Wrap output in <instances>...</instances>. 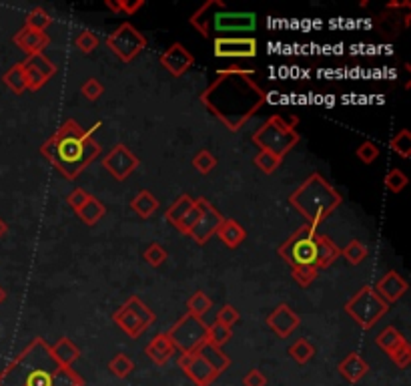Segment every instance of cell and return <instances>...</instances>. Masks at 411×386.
Masks as SVG:
<instances>
[{"label":"cell","instance_id":"6da1fadb","mask_svg":"<svg viewBox=\"0 0 411 386\" xmlns=\"http://www.w3.org/2000/svg\"><path fill=\"white\" fill-rule=\"evenodd\" d=\"M201 103L231 133H237L267 103V93L255 81L253 71L225 69L201 93Z\"/></svg>","mask_w":411,"mask_h":386},{"label":"cell","instance_id":"7a4b0ae2","mask_svg":"<svg viewBox=\"0 0 411 386\" xmlns=\"http://www.w3.org/2000/svg\"><path fill=\"white\" fill-rule=\"evenodd\" d=\"M75 368L56 362L51 344L42 338L30 340L0 370V386H85Z\"/></svg>","mask_w":411,"mask_h":386},{"label":"cell","instance_id":"3957f363","mask_svg":"<svg viewBox=\"0 0 411 386\" xmlns=\"http://www.w3.org/2000/svg\"><path fill=\"white\" fill-rule=\"evenodd\" d=\"M100 127V121L94 123L89 131L75 119H67L53 137L40 145V155L55 167L64 179L73 181L82 174L94 159L100 155V145L94 141L93 131Z\"/></svg>","mask_w":411,"mask_h":386},{"label":"cell","instance_id":"277c9868","mask_svg":"<svg viewBox=\"0 0 411 386\" xmlns=\"http://www.w3.org/2000/svg\"><path fill=\"white\" fill-rule=\"evenodd\" d=\"M189 24L203 39H231L253 33L257 28V15L231 10L223 0H207L189 17Z\"/></svg>","mask_w":411,"mask_h":386},{"label":"cell","instance_id":"5b68a950","mask_svg":"<svg viewBox=\"0 0 411 386\" xmlns=\"http://www.w3.org/2000/svg\"><path fill=\"white\" fill-rule=\"evenodd\" d=\"M343 197L321 174H311L295 192L289 195V203L307 219V226H321L341 205Z\"/></svg>","mask_w":411,"mask_h":386},{"label":"cell","instance_id":"8992f818","mask_svg":"<svg viewBox=\"0 0 411 386\" xmlns=\"http://www.w3.org/2000/svg\"><path fill=\"white\" fill-rule=\"evenodd\" d=\"M297 123H299L297 117H293L289 121L281 115L269 117L253 133L251 141H253V145L259 147V151H267L283 161V157L299 143V133L295 129Z\"/></svg>","mask_w":411,"mask_h":386},{"label":"cell","instance_id":"52a82bcc","mask_svg":"<svg viewBox=\"0 0 411 386\" xmlns=\"http://www.w3.org/2000/svg\"><path fill=\"white\" fill-rule=\"evenodd\" d=\"M317 235L315 228L303 226L281 244L277 253L291 266V270L317 268Z\"/></svg>","mask_w":411,"mask_h":386},{"label":"cell","instance_id":"ba28073f","mask_svg":"<svg viewBox=\"0 0 411 386\" xmlns=\"http://www.w3.org/2000/svg\"><path fill=\"white\" fill-rule=\"evenodd\" d=\"M345 314L353 318L359 328L371 330L390 312V304L379 298L374 286H363L345 302Z\"/></svg>","mask_w":411,"mask_h":386},{"label":"cell","instance_id":"9c48e42d","mask_svg":"<svg viewBox=\"0 0 411 386\" xmlns=\"http://www.w3.org/2000/svg\"><path fill=\"white\" fill-rule=\"evenodd\" d=\"M112 322L129 338L137 340L150 328V324L155 322V314L139 296H131L121 308L114 310Z\"/></svg>","mask_w":411,"mask_h":386},{"label":"cell","instance_id":"30bf717a","mask_svg":"<svg viewBox=\"0 0 411 386\" xmlns=\"http://www.w3.org/2000/svg\"><path fill=\"white\" fill-rule=\"evenodd\" d=\"M207 326L209 324L203 322V318L185 314L175 326H170L167 336L181 354H189L195 352L207 340Z\"/></svg>","mask_w":411,"mask_h":386},{"label":"cell","instance_id":"8fae6325","mask_svg":"<svg viewBox=\"0 0 411 386\" xmlns=\"http://www.w3.org/2000/svg\"><path fill=\"white\" fill-rule=\"evenodd\" d=\"M107 47L111 49L112 55L121 58L123 62H132L147 49V39L131 22H123L114 33L107 37Z\"/></svg>","mask_w":411,"mask_h":386},{"label":"cell","instance_id":"7c38bea8","mask_svg":"<svg viewBox=\"0 0 411 386\" xmlns=\"http://www.w3.org/2000/svg\"><path fill=\"white\" fill-rule=\"evenodd\" d=\"M139 157L132 153L131 149L123 143L114 145L111 151L107 153V157L103 159V169L107 174H111L112 179L116 181H125L129 175L139 167Z\"/></svg>","mask_w":411,"mask_h":386},{"label":"cell","instance_id":"4fadbf2b","mask_svg":"<svg viewBox=\"0 0 411 386\" xmlns=\"http://www.w3.org/2000/svg\"><path fill=\"white\" fill-rule=\"evenodd\" d=\"M259 53L253 37H231L213 40V55L219 58H255Z\"/></svg>","mask_w":411,"mask_h":386},{"label":"cell","instance_id":"5bb4252c","mask_svg":"<svg viewBox=\"0 0 411 386\" xmlns=\"http://www.w3.org/2000/svg\"><path fill=\"white\" fill-rule=\"evenodd\" d=\"M177 362H179V368L185 372V376L195 386H211L219 378V374L209 367L205 358H201L197 352L181 354Z\"/></svg>","mask_w":411,"mask_h":386},{"label":"cell","instance_id":"9a60e30c","mask_svg":"<svg viewBox=\"0 0 411 386\" xmlns=\"http://www.w3.org/2000/svg\"><path fill=\"white\" fill-rule=\"evenodd\" d=\"M225 219V215L211 201H207L205 210L201 213V217L197 219V224L191 228V232L187 233L189 237L195 242V244H199V246H205L207 242L217 233L219 230V226H221V221Z\"/></svg>","mask_w":411,"mask_h":386},{"label":"cell","instance_id":"2e32d148","mask_svg":"<svg viewBox=\"0 0 411 386\" xmlns=\"http://www.w3.org/2000/svg\"><path fill=\"white\" fill-rule=\"evenodd\" d=\"M159 62L170 77H183L189 69L195 65V57L185 49L183 42H170L167 51L159 57Z\"/></svg>","mask_w":411,"mask_h":386},{"label":"cell","instance_id":"e0dca14e","mask_svg":"<svg viewBox=\"0 0 411 386\" xmlns=\"http://www.w3.org/2000/svg\"><path fill=\"white\" fill-rule=\"evenodd\" d=\"M299 314H295L291 306H287V304H279L267 316V326L273 330L279 338H289L295 330L299 328Z\"/></svg>","mask_w":411,"mask_h":386},{"label":"cell","instance_id":"ac0fdd59","mask_svg":"<svg viewBox=\"0 0 411 386\" xmlns=\"http://www.w3.org/2000/svg\"><path fill=\"white\" fill-rule=\"evenodd\" d=\"M374 288L375 292L379 294V298L392 306V304L399 302V300L405 296V292H408L410 286H408V282H405L399 274H395V271H387V274L377 282V286H374Z\"/></svg>","mask_w":411,"mask_h":386},{"label":"cell","instance_id":"d6986e66","mask_svg":"<svg viewBox=\"0 0 411 386\" xmlns=\"http://www.w3.org/2000/svg\"><path fill=\"white\" fill-rule=\"evenodd\" d=\"M15 44L19 47L20 51L26 55V57H33V55H40L44 53V49L51 44V37L46 33H40V31H30V28H20L19 33L15 35Z\"/></svg>","mask_w":411,"mask_h":386},{"label":"cell","instance_id":"ffe728a7","mask_svg":"<svg viewBox=\"0 0 411 386\" xmlns=\"http://www.w3.org/2000/svg\"><path fill=\"white\" fill-rule=\"evenodd\" d=\"M177 352L175 344L170 342V338L167 336V332H159L149 344L145 346V354L150 362H155L157 367H165L168 360L173 358V354Z\"/></svg>","mask_w":411,"mask_h":386},{"label":"cell","instance_id":"44dd1931","mask_svg":"<svg viewBox=\"0 0 411 386\" xmlns=\"http://www.w3.org/2000/svg\"><path fill=\"white\" fill-rule=\"evenodd\" d=\"M339 374L343 376V380H347L349 385H357V383H361L365 376H367V372H369V364L357 354V352H351V354H347L341 362H339Z\"/></svg>","mask_w":411,"mask_h":386},{"label":"cell","instance_id":"7402d4cb","mask_svg":"<svg viewBox=\"0 0 411 386\" xmlns=\"http://www.w3.org/2000/svg\"><path fill=\"white\" fill-rule=\"evenodd\" d=\"M201 358H205L207 364L213 368L219 376L223 374L227 368L231 367V358L227 356L223 352V348L215 346V344H211V342H203L201 346L195 350Z\"/></svg>","mask_w":411,"mask_h":386},{"label":"cell","instance_id":"603a6c76","mask_svg":"<svg viewBox=\"0 0 411 386\" xmlns=\"http://www.w3.org/2000/svg\"><path fill=\"white\" fill-rule=\"evenodd\" d=\"M217 235H219V240L223 242L227 248L235 250L245 242L247 232H245V228L239 221H235L231 217H225L221 226H219V230H217Z\"/></svg>","mask_w":411,"mask_h":386},{"label":"cell","instance_id":"cb8c5ba5","mask_svg":"<svg viewBox=\"0 0 411 386\" xmlns=\"http://www.w3.org/2000/svg\"><path fill=\"white\" fill-rule=\"evenodd\" d=\"M51 350H53V356L56 358V362L64 368H73V364L80 358V348L76 346L75 342L71 338H67V336H62L55 346H51Z\"/></svg>","mask_w":411,"mask_h":386},{"label":"cell","instance_id":"d4e9b609","mask_svg":"<svg viewBox=\"0 0 411 386\" xmlns=\"http://www.w3.org/2000/svg\"><path fill=\"white\" fill-rule=\"evenodd\" d=\"M159 199L149 192V190H141L134 197L131 199V210L141 219H149L150 215H155V212L159 210Z\"/></svg>","mask_w":411,"mask_h":386},{"label":"cell","instance_id":"484cf974","mask_svg":"<svg viewBox=\"0 0 411 386\" xmlns=\"http://www.w3.org/2000/svg\"><path fill=\"white\" fill-rule=\"evenodd\" d=\"M341 255V250L337 248V244L327 237V235H317V268H329L337 258Z\"/></svg>","mask_w":411,"mask_h":386},{"label":"cell","instance_id":"4316f807","mask_svg":"<svg viewBox=\"0 0 411 386\" xmlns=\"http://www.w3.org/2000/svg\"><path fill=\"white\" fill-rule=\"evenodd\" d=\"M105 213H107V208L103 205V201H98L96 197L91 195V199L76 212V215L80 217V221L85 224V226H96L103 217H105Z\"/></svg>","mask_w":411,"mask_h":386},{"label":"cell","instance_id":"83f0119b","mask_svg":"<svg viewBox=\"0 0 411 386\" xmlns=\"http://www.w3.org/2000/svg\"><path fill=\"white\" fill-rule=\"evenodd\" d=\"M405 342H408L405 336H403L397 328H393V326L383 328L381 330V334L375 338V344L381 348L385 354H392V352H395L399 346H403Z\"/></svg>","mask_w":411,"mask_h":386},{"label":"cell","instance_id":"f1b7e54d","mask_svg":"<svg viewBox=\"0 0 411 386\" xmlns=\"http://www.w3.org/2000/svg\"><path fill=\"white\" fill-rule=\"evenodd\" d=\"M193 203H195V199L187 195V193H183L181 197H177L170 205H168V210L165 212V219H167L170 226H175L177 228V224L187 215V212L193 208Z\"/></svg>","mask_w":411,"mask_h":386},{"label":"cell","instance_id":"f546056e","mask_svg":"<svg viewBox=\"0 0 411 386\" xmlns=\"http://www.w3.org/2000/svg\"><path fill=\"white\" fill-rule=\"evenodd\" d=\"M287 354L291 356L293 362H297V364H307V362L315 356V346H313L307 338H299V340H295L291 346L287 348Z\"/></svg>","mask_w":411,"mask_h":386},{"label":"cell","instance_id":"4dcf8cb0","mask_svg":"<svg viewBox=\"0 0 411 386\" xmlns=\"http://www.w3.org/2000/svg\"><path fill=\"white\" fill-rule=\"evenodd\" d=\"M53 24V17L49 15V10H44L42 6H35L26 19H24V28H30V31H40V33H46V28Z\"/></svg>","mask_w":411,"mask_h":386},{"label":"cell","instance_id":"1f68e13d","mask_svg":"<svg viewBox=\"0 0 411 386\" xmlns=\"http://www.w3.org/2000/svg\"><path fill=\"white\" fill-rule=\"evenodd\" d=\"M2 83L12 91V93H17V95H22L24 91H26V77H24V69H22V65L17 62L15 67H10L6 73H4V77H2Z\"/></svg>","mask_w":411,"mask_h":386},{"label":"cell","instance_id":"d6a6232c","mask_svg":"<svg viewBox=\"0 0 411 386\" xmlns=\"http://www.w3.org/2000/svg\"><path fill=\"white\" fill-rule=\"evenodd\" d=\"M207 201H209V199H205V197H197V199H195V203H193V208L187 212V215L177 224V230L183 233V235H187V233L191 232V228L197 224V219L201 217V213H203V210H205Z\"/></svg>","mask_w":411,"mask_h":386},{"label":"cell","instance_id":"836d02e7","mask_svg":"<svg viewBox=\"0 0 411 386\" xmlns=\"http://www.w3.org/2000/svg\"><path fill=\"white\" fill-rule=\"evenodd\" d=\"M109 370H111L112 376H116V378H129L131 376V372L134 370V362L131 360V356H127L125 352H119V354H114L111 358V362H109Z\"/></svg>","mask_w":411,"mask_h":386},{"label":"cell","instance_id":"e575fe53","mask_svg":"<svg viewBox=\"0 0 411 386\" xmlns=\"http://www.w3.org/2000/svg\"><path fill=\"white\" fill-rule=\"evenodd\" d=\"M211 308H213V300L201 290L195 292L187 300V314H193L197 318H203L207 312H211Z\"/></svg>","mask_w":411,"mask_h":386},{"label":"cell","instance_id":"d590c367","mask_svg":"<svg viewBox=\"0 0 411 386\" xmlns=\"http://www.w3.org/2000/svg\"><path fill=\"white\" fill-rule=\"evenodd\" d=\"M341 255H343L351 266H359V264H363V262L367 260L369 250H367V246H365L363 242L353 240V242H349V244L345 246V250H341Z\"/></svg>","mask_w":411,"mask_h":386},{"label":"cell","instance_id":"8d00e7d4","mask_svg":"<svg viewBox=\"0 0 411 386\" xmlns=\"http://www.w3.org/2000/svg\"><path fill=\"white\" fill-rule=\"evenodd\" d=\"M231 338H233V328H229V326H223L219 322H213L207 326V342H211L215 346L223 348Z\"/></svg>","mask_w":411,"mask_h":386},{"label":"cell","instance_id":"74e56055","mask_svg":"<svg viewBox=\"0 0 411 386\" xmlns=\"http://www.w3.org/2000/svg\"><path fill=\"white\" fill-rule=\"evenodd\" d=\"M24 65H28V67H33V69H37L38 73L42 75V77L49 78L55 77L56 73V65L51 60V58L46 57L44 53H40V55H33V57H26V60H22Z\"/></svg>","mask_w":411,"mask_h":386},{"label":"cell","instance_id":"f35d334b","mask_svg":"<svg viewBox=\"0 0 411 386\" xmlns=\"http://www.w3.org/2000/svg\"><path fill=\"white\" fill-rule=\"evenodd\" d=\"M390 149L395 151L397 155H401L403 159H410L411 157V133L408 129H401L397 135L392 137L390 141Z\"/></svg>","mask_w":411,"mask_h":386},{"label":"cell","instance_id":"ab89813d","mask_svg":"<svg viewBox=\"0 0 411 386\" xmlns=\"http://www.w3.org/2000/svg\"><path fill=\"white\" fill-rule=\"evenodd\" d=\"M143 258H145V262L149 264L150 268H161L165 262H167L168 253L167 250L161 246V244H157V242H152L147 246V250L143 251Z\"/></svg>","mask_w":411,"mask_h":386},{"label":"cell","instance_id":"60d3db41","mask_svg":"<svg viewBox=\"0 0 411 386\" xmlns=\"http://www.w3.org/2000/svg\"><path fill=\"white\" fill-rule=\"evenodd\" d=\"M193 167L201 175H209L217 167V157L211 153L209 149H201L199 153L193 157Z\"/></svg>","mask_w":411,"mask_h":386},{"label":"cell","instance_id":"b9f144b4","mask_svg":"<svg viewBox=\"0 0 411 386\" xmlns=\"http://www.w3.org/2000/svg\"><path fill=\"white\" fill-rule=\"evenodd\" d=\"M98 44H100V40L98 37L91 33V31H82V33H78V37L75 39V47L82 53V55H91L94 53L96 49H98Z\"/></svg>","mask_w":411,"mask_h":386},{"label":"cell","instance_id":"7bdbcfd3","mask_svg":"<svg viewBox=\"0 0 411 386\" xmlns=\"http://www.w3.org/2000/svg\"><path fill=\"white\" fill-rule=\"evenodd\" d=\"M255 165L261 169L263 174H267V175H271V174H275L277 171V167L281 165V161L275 157V155H271V153H267V151H259V153L255 155Z\"/></svg>","mask_w":411,"mask_h":386},{"label":"cell","instance_id":"ee69618b","mask_svg":"<svg viewBox=\"0 0 411 386\" xmlns=\"http://www.w3.org/2000/svg\"><path fill=\"white\" fill-rule=\"evenodd\" d=\"M103 93H105V87L100 85V81L98 78H87L85 83H82V87H80V95L85 96L87 101H91V103H94V101H98L100 96H103Z\"/></svg>","mask_w":411,"mask_h":386},{"label":"cell","instance_id":"f6af8a7d","mask_svg":"<svg viewBox=\"0 0 411 386\" xmlns=\"http://www.w3.org/2000/svg\"><path fill=\"white\" fill-rule=\"evenodd\" d=\"M239 320H241L239 310L235 308V306H231V304L223 306V308L217 312V316H215V322H219L223 326H229V328H233Z\"/></svg>","mask_w":411,"mask_h":386},{"label":"cell","instance_id":"bcb514c9","mask_svg":"<svg viewBox=\"0 0 411 386\" xmlns=\"http://www.w3.org/2000/svg\"><path fill=\"white\" fill-rule=\"evenodd\" d=\"M408 185V177L401 169H392L390 174L385 175V187L392 193H401Z\"/></svg>","mask_w":411,"mask_h":386},{"label":"cell","instance_id":"7dc6e473","mask_svg":"<svg viewBox=\"0 0 411 386\" xmlns=\"http://www.w3.org/2000/svg\"><path fill=\"white\" fill-rule=\"evenodd\" d=\"M20 65H22L24 77H26V91H38V89H42V87L49 83L46 78L38 73L37 69H33V67H28V65H24V62H20Z\"/></svg>","mask_w":411,"mask_h":386},{"label":"cell","instance_id":"c3c4849f","mask_svg":"<svg viewBox=\"0 0 411 386\" xmlns=\"http://www.w3.org/2000/svg\"><path fill=\"white\" fill-rule=\"evenodd\" d=\"M356 155L359 161H363L365 165H371L375 159L379 157V147L371 143V141H365V143H361L359 147L356 149Z\"/></svg>","mask_w":411,"mask_h":386},{"label":"cell","instance_id":"681fc988","mask_svg":"<svg viewBox=\"0 0 411 386\" xmlns=\"http://www.w3.org/2000/svg\"><path fill=\"white\" fill-rule=\"evenodd\" d=\"M91 199V193L89 192H85L82 187H75L73 192H69L67 193V203H69V208L71 210H75V213L87 203Z\"/></svg>","mask_w":411,"mask_h":386},{"label":"cell","instance_id":"f907efd6","mask_svg":"<svg viewBox=\"0 0 411 386\" xmlns=\"http://www.w3.org/2000/svg\"><path fill=\"white\" fill-rule=\"evenodd\" d=\"M317 268H299V270H293V280L299 284L301 288H309L317 280Z\"/></svg>","mask_w":411,"mask_h":386},{"label":"cell","instance_id":"816d5d0a","mask_svg":"<svg viewBox=\"0 0 411 386\" xmlns=\"http://www.w3.org/2000/svg\"><path fill=\"white\" fill-rule=\"evenodd\" d=\"M387 356H390V360H392L397 368H408L411 362V346L405 342L403 346H399L395 352L387 354Z\"/></svg>","mask_w":411,"mask_h":386},{"label":"cell","instance_id":"f5cc1de1","mask_svg":"<svg viewBox=\"0 0 411 386\" xmlns=\"http://www.w3.org/2000/svg\"><path fill=\"white\" fill-rule=\"evenodd\" d=\"M243 386H267V376L259 368H251L243 376Z\"/></svg>","mask_w":411,"mask_h":386},{"label":"cell","instance_id":"db71d44e","mask_svg":"<svg viewBox=\"0 0 411 386\" xmlns=\"http://www.w3.org/2000/svg\"><path fill=\"white\" fill-rule=\"evenodd\" d=\"M147 2L145 0H121V12H125L127 17H132L134 12H139Z\"/></svg>","mask_w":411,"mask_h":386},{"label":"cell","instance_id":"11a10c76","mask_svg":"<svg viewBox=\"0 0 411 386\" xmlns=\"http://www.w3.org/2000/svg\"><path fill=\"white\" fill-rule=\"evenodd\" d=\"M105 6L114 15H121V0H105Z\"/></svg>","mask_w":411,"mask_h":386},{"label":"cell","instance_id":"9f6ffc18","mask_svg":"<svg viewBox=\"0 0 411 386\" xmlns=\"http://www.w3.org/2000/svg\"><path fill=\"white\" fill-rule=\"evenodd\" d=\"M6 232H8V226H6V221H4V219L0 217V240H2L4 235H6Z\"/></svg>","mask_w":411,"mask_h":386},{"label":"cell","instance_id":"6f0895ef","mask_svg":"<svg viewBox=\"0 0 411 386\" xmlns=\"http://www.w3.org/2000/svg\"><path fill=\"white\" fill-rule=\"evenodd\" d=\"M6 300V290L0 286V306H2V302Z\"/></svg>","mask_w":411,"mask_h":386}]
</instances>
